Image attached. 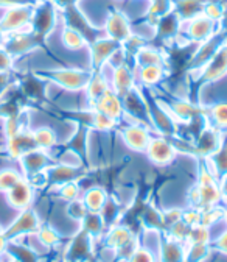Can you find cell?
Returning a JSON list of instances; mask_svg holds the SVG:
<instances>
[{
	"instance_id": "9",
	"label": "cell",
	"mask_w": 227,
	"mask_h": 262,
	"mask_svg": "<svg viewBox=\"0 0 227 262\" xmlns=\"http://www.w3.org/2000/svg\"><path fill=\"white\" fill-rule=\"evenodd\" d=\"M31 16H33V7H30V4L13 7L4 14V19L0 22V30L2 31H22L23 27H30Z\"/></svg>"
},
{
	"instance_id": "39",
	"label": "cell",
	"mask_w": 227,
	"mask_h": 262,
	"mask_svg": "<svg viewBox=\"0 0 227 262\" xmlns=\"http://www.w3.org/2000/svg\"><path fill=\"white\" fill-rule=\"evenodd\" d=\"M61 195H62V199H64V200H67V202L77 200V199H78V195H80V187H78V184H75L73 181L62 184Z\"/></svg>"
},
{
	"instance_id": "27",
	"label": "cell",
	"mask_w": 227,
	"mask_h": 262,
	"mask_svg": "<svg viewBox=\"0 0 227 262\" xmlns=\"http://www.w3.org/2000/svg\"><path fill=\"white\" fill-rule=\"evenodd\" d=\"M209 253V244H188L185 248V262H203Z\"/></svg>"
},
{
	"instance_id": "28",
	"label": "cell",
	"mask_w": 227,
	"mask_h": 262,
	"mask_svg": "<svg viewBox=\"0 0 227 262\" xmlns=\"http://www.w3.org/2000/svg\"><path fill=\"white\" fill-rule=\"evenodd\" d=\"M78 175V169L73 167V166H66V164H61V166L55 167L53 169V173H52V180L56 181V183H70L77 178Z\"/></svg>"
},
{
	"instance_id": "38",
	"label": "cell",
	"mask_w": 227,
	"mask_h": 262,
	"mask_svg": "<svg viewBox=\"0 0 227 262\" xmlns=\"http://www.w3.org/2000/svg\"><path fill=\"white\" fill-rule=\"evenodd\" d=\"M126 262H156V257H154V254H153L151 250L139 247L134 251V254L129 257Z\"/></svg>"
},
{
	"instance_id": "21",
	"label": "cell",
	"mask_w": 227,
	"mask_h": 262,
	"mask_svg": "<svg viewBox=\"0 0 227 262\" xmlns=\"http://www.w3.org/2000/svg\"><path fill=\"white\" fill-rule=\"evenodd\" d=\"M83 222V226H84V233L87 236H90L92 239L93 237H100L105 229H106V223L102 217L100 212H87V215L81 220Z\"/></svg>"
},
{
	"instance_id": "37",
	"label": "cell",
	"mask_w": 227,
	"mask_h": 262,
	"mask_svg": "<svg viewBox=\"0 0 227 262\" xmlns=\"http://www.w3.org/2000/svg\"><path fill=\"white\" fill-rule=\"evenodd\" d=\"M201 217H203V211L198 208H191L188 211H182V222L187 223L190 228L201 225Z\"/></svg>"
},
{
	"instance_id": "36",
	"label": "cell",
	"mask_w": 227,
	"mask_h": 262,
	"mask_svg": "<svg viewBox=\"0 0 227 262\" xmlns=\"http://www.w3.org/2000/svg\"><path fill=\"white\" fill-rule=\"evenodd\" d=\"M67 212H69V215H70L72 219H75V220H83V219L87 215L89 209L86 208V205H84L83 200H78V199H77V200H73V202L69 203Z\"/></svg>"
},
{
	"instance_id": "10",
	"label": "cell",
	"mask_w": 227,
	"mask_h": 262,
	"mask_svg": "<svg viewBox=\"0 0 227 262\" xmlns=\"http://www.w3.org/2000/svg\"><path fill=\"white\" fill-rule=\"evenodd\" d=\"M145 151H146L149 161L157 164V166L170 164L178 155V148L165 138H151Z\"/></svg>"
},
{
	"instance_id": "6",
	"label": "cell",
	"mask_w": 227,
	"mask_h": 262,
	"mask_svg": "<svg viewBox=\"0 0 227 262\" xmlns=\"http://www.w3.org/2000/svg\"><path fill=\"white\" fill-rule=\"evenodd\" d=\"M48 75L53 81H56L64 89L83 91L87 88L92 72H86L80 69H58V71H50Z\"/></svg>"
},
{
	"instance_id": "33",
	"label": "cell",
	"mask_w": 227,
	"mask_h": 262,
	"mask_svg": "<svg viewBox=\"0 0 227 262\" xmlns=\"http://www.w3.org/2000/svg\"><path fill=\"white\" fill-rule=\"evenodd\" d=\"M139 247H140L139 241H137L136 237H133L131 241H128L126 244H123L120 248H117V250H115V256H117L120 260L126 262L129 257H131V256L134 254V251H136Z\"/></svg>"
},
{
	"instance_id": "8",
	"label": "cell",
	"mask_w": 227,
	"mask_h": 262,
	"mask_svg": "<svg viewBox=\"0 0 227 262\" xmlns=\"http://www.w3.org/2000/svg\"><path fill=\"white\" fill-rule=\"evenodd\" d=\"M156 28V39L164 41L165 44H171L179 39V35L182 31V20L179 14L173 10L168 14L162 16L157 24L154 25Z\"/></svg>"
},
{
	"instance_id": "18",
	"label": "cell",
	"mask_w": 227,
	"mask_h": 262,
	"mask_svg": "<svg viewBox=\"0 0 227 262\" xmlns=\"http://www.w3.org/2000/svg\"><path fill=\"white\" fill-rule=\"evenodd\" d=\"M137 69H139V80L146 88L159 84L167 75V68H165V66L154 64V66H143V68H137Z\"/></svg>"
},
{
	"instance_id": "17",
	"label": "cell",
	"mask_w": 227,
	"mask_h": 262,
	"mask_svg": "<svg viewBox=\"0 0 227 262\" xmlns=\"http://www.w3.org/2000/svg\"><path fill=\"white\" fill-rule=\"evenodd\" d=\"M174 10L173 0H149V7L145 14V20L149 27H154L157 20Z\"/></svg>"
},
{
	"instance_id": "23",
	"label": "cell",
	"mask_w": 227,
	"mask_h": 262,
	"mask_svg": "<svg viewBox=\"0 0 227 262\" xmlns=\"http://www.w3.org/2000/svg\"><path fill=\"white\" fill-rule=\"evenodd\" d=\"M31 200V187L23 183V181H19L16 183L13 187H11V192H10V203H13L16 208H23L30 203Z\"/></svg>"
},
{
	"instance_id": "7",
	"label": "cell",
	"mask_w": 227,
	"mask_h": 262,
	"mask_svg": "<svg viewBox=\"0 0 227 262\" xmlns=\"http://www.w3.org/2000/svg\"><path fill=\"white\" fill-rule=\"evenodd\" d=\"M196 74L203 83H209V81H216L222 77L227 75V42L221 46V49L216 52V55L204 66L203 69L196 71V72H190Z\"/></svg>"
},
{
	"instance_id": "2",
	"label": "cell",
	"mask_w": 227,
	"mask_h": 262,
	"mask_svg": "<svg viewBox=\"0 0 227 262\" xmlns=\"http://www.w3.org/2000/svg\"><path fill=\"white\" fill-rule=\"evenodd\" d=\"M62 17H64V20H66L67 27H72L81 33V35L84 36V39L87 41V46L105 36V30L98 28V27H93L89 22V19L84 16V13L78 8L77 4L62 8Z\"/></svg>"
},
{
	"instance_id": "43",
	"label": "cell",
	"mask_w": 227,
	"mask_h": 262,
	"mask_svg": "<svg viewBox=\"0 0 227 262\" xmlns=\"http://www.w3.org/2000/svg\"><path fill=\"white\" fill-rule=\"evenodd\" d=\"M11 66V55L7 50H0V71L8 69Z\"/></svg>"
},
{
	"instance_id": "44",
	"label": "cell",
	"mask_w": 227,
	"mask_h": 262,
	"mask_svg": "<svg viewBox=\"0 0 227 262\" xmlns=\"http://www.w3.org/2000/svg\"><path fill=\"white\" fill-rule=\"evenodd\" d=\"M215 247H216L219 251H222V253H225V254H227V229H225V231H224V233L216 239Z\"/></svg>"
},
{
	"instance_id": "42",
	"label": "cell",
	"mask_w": 227,
	"mask_h": 262,
	"mask_svg": "<svg viewBox=\"0 0 227 262\" xmlns=\"http://www.w3.org/2000/svg\"><path fill=\"white\" fill-rule=\"evenodd\" d=\"M39 241L45 245H53L58 242V234L55 233V229L52 228H44L39 233Z\"/></svg>"
},
{
	"instance_id": "13",
	"label": "cell",
	"mask_w": 227,
	"mask_h": 262,
	"mask_svg": "<svg viewBox=\"0 0 227 262\" xmlns=\"http://www.w3.org/2000/svg\"><path fill=\"white\" fill-rule=\"evenodd\" d=\"M109 86L115 94L123 97L128 91H131L136 86L134 71L129 68L126 62L121 66H117V68L112 69V75L109 77Z\"/></svg>"
},
{
	"instance_id": "32",
	"label": "cell",
	"mask_w": 227,
	"mask_h": 262,
	"mask_svg": "<svg viewBox=\"0 0 227 262\" xmlns=\"http://www.w3.org/2000/svg\"><path fill=\"white\" fill-rule=\"evenodd\" d=\"M188 233H190V226L187 223H184L182 220H179L178 223H174L173 226L168 228V239L184 244L188 237Z\"/></svg>"
},
{
	"instance_id": "11",
	"label": "cell",
	"mask_w": 227,
	"mask_h": 262,
	"mask_svg": "<svg viewBox=\"0 0 227 262\" xmlns=\"http://www.w3.org/2000/svg\"><path fill=\"white\" fill-rule=\"evenodd\" d=\"M121 138H123L124 144L134 151H145L151 141L148 126H145L142 123L126 125L121 131Z\"/></svg>"
},
{
	"instance_id": "1",
	"label": "cell",
	"mask_w": 227,
	"mask_h": 262,
	"mask_svg": "<svg viewBox=\"0 0 227 262\" xmlns=\"http://www.w3.org/2000/svg\"><path fill=\"white\" fill-rule=\"evenodd\" d=\"M56 25V7L50 0H39L33 7V16H31V31L41 39H45L55 30Z\"/></svg>"
},
{
	"instance_id": "35",
	"label": "cell",
	"mask_w": 227,
	"mask_h": 262,
	"mask_svg": "<svg viewBox=\"0 0 227 262\" xmlns=\"http://www.w3.org/2000/svg\"><path fill=\"white\" fill-rule=\"evenodd\" d=\"M204 16H207L209 19L215 20V22H219L224 16V4H207L204 8H203V13Z\"/></svg>"
},
{
	"instance_id": "46",
	"label": "cell",
	"mask_w": 227,
	"mask_h": 262,
	"mask_svg": "<svg viewBox=\"0 0 227 262\" xmlns=\"http://www.w3.org/2000/svg\"><path fill=\"white\" fill-rule=\"evenodd\" d=\"M0 42H2V30H0Z\"/></svg>"
},
{
	"instance_id": "15",
	"label": "cell",
	"mask_w": 227,
	"mask_h": 262,
	"mask_svg": "<svg viewBox=\"0 0 227 262\" xmlns=\"http://www.w3.org/2000/svg\"><path fill=\"white\" fill-rule=\"evenodd\" d=\"M134 61L137 68H143V66H165L167 64V52L154 49L148 44L139 47V50L134 55Z\"/></svg>"
},
{
	"instance_id": "5",
	"label": "cell",
	"mask_w": 227,
	"mask_h": 262,
	"mask_svg": "<svg viewBox=\"0 0 227 262\" xmlns=\"http://www.w3.org/2000/svg\"><path fill=\"white\" fill-rule=\"evenodd\" d=\"M121 47L120 42L111 39V38H100L95 42L89 44V50H90V68L92 72H100L105 66L108 64L109 58Z\"/></svg>"
},
{
	"instance_id": "19",
	"label": "cell",
	"mask_w": 227,
	"mask_h": 262,
	"mask_svg": "<svg viewBox=\"0 0 227 262\" xmlns=\"http://www.w3.org/2000/svg\"><path fill=\"white\" fill-rule=\"evenodd\" d=\"M134 236L131 233V229L123 226V225H112L109 233L106 236V247L111 248V250H117L120 248L123 244H126L128 241H131Z\"/></svg>"
},
{
	"instance_id": "26",
	"label": "cell",
	"mask_w": 227,
	"mask_h": 262,
	"mask_svg": "<svg viewBox=\"0 0 227 262\" xmlns=\"http://www.w3.org/2000/svg\"><path fill=\"white\" fill-rule=\"evenodd\" d=\"M206 117H209L212 120V125L218 129H222V128H227V103H218V105H213Z\"/></svg>"
},
{
	"instance_id": "40",
	"label": "cell",
	"mask_w": 227,
	"mask_h": 262,
	"mask_svg": "<svg viewBox=\"0 0 227 262\" xmlns=\"http://www.w3.org/2000/svg\"><path fill=\"white\" fill-rule=\"evenodd\" d=\"M19 175L14 173V172H4L2 175H0V189L2 190H8L11 189L16 183H19Z\"/></svg>"
},
{
	"instance_id": "41",
	"label": "cell",
	"mask_w": 227,
	"mask_h": 262,
	"mask_svg": "<svg viewBox=\"0 0 227 262\" xmlns=\"http://www.w3.org/2000/svg\"><path fill=\"white\" fill-rule=\"evenodd\" d=\"M162 215H164V228L165 229H168L170 226H173L174 223L182 220V211L181 209H170Z\"/></svg>"
},
{
	"instance_id": "45",
	"label": "cell",
	"mask_w": 227,
	"mask_h": 262,
	"mask_svg": "<svg viewBox=\"0 0 227 262\" xmlns=\"http://www.w3.org/2000/svg\"><path fill=\"white\" fill-rule=\"evenodd\" d=\"M52 4H55V7L56 8H66V7H69V5H75V4H78L80 0H50Z\"/></svg>"
},
{
	"instance_id": "25",
	"label": "cell",
	"mask_w": 227,
	"mask_h": 262,
	"mask_svg": "<svg viewBox=\"0 0 227 262\" xmlns=\"http://www.w3.org/2000/svg\"><path fill=\"white\" fill-rule=\"evenodd\" d=\"M90 253V236L83 233L78 236L70 247V262H78L87 257Z\"/></svg>"
},
{
	"instance_id": "22",
	"label": "cell",
	"mask_w": 227,
	"mask_h": 262,
	"mask_svg": "<svg viewBox=\"0 0 227 262\" xmlns=\"http://www.w3.org/2000/svg\"><path fill=\"white\" fill-rule=\"evenodd\" d=\"M108 200V195L102 187H92L84 193V205L90 212H100Z\"/></svg>"
},
{
	"instance_id": "30",
	"label": "cell",
	"mask_w": 227,
	"mask_h": 262,
	"mask_svg": "<svg viewBox=\"0 0 227 262\" xmlns=\"http://www.w3.org/2000/svg\"><path fill=\"white\" fill-rule=\"evenodd\" d=\"M115 125H117V120H114L112 117H109V116H106L103 113L93 111L90 114V126H93L96 129L108 131V129H112Z\"/></svg>"
},
{
	"instance_id": "4",
	"label": "cell",
	"mask_w": 227,
	"mask_h": 262,
	"mask_svg": "<svg viewBox=\"0 0 227 262\" xmlns=\"http://www.w3.org/2000/svg\"><path fill=\"white\" fill-rule=\"evenodd\" d=\"M105 36L111 38L117 42H123L126 41L129 36L133 35V30H131V24H129L128 16L117 10V8H111L105 22Z\"/></svg>"
},
{
	"instance_id": "34",
	"label": "cell",
	"mask_w": 227,
	"mask_h": 262,
	"mask_svg": "<svg viewBox=\"0 0 227 262\" xmlns=\"http://www.w3.org/2000/svg\"><path fill=\"white\" fill-rule=\"evenodd\" d=\"M143 222L148 228L157 229V228H164V215H162L157 209L148 208L143 215Z\"/></svg>"
},
{
	"instance_id": "12",
	"label": "cell",
	"mask_w": 227,
	"mask_h": 262,
	"mask_svg": "<svg viewBox=\"0 0 227 262\" xmlns=\"http://www.w3.org/2000/svg\"><path fill=\"white\" fill-rule=\"evenodd\" d=\"M221 145H222V141H221L219 129L215 128L213 125H207L199 131V135L196 138V147L193 150L201 156L210 158L213 153L219 150Z\"/></svg>"
},
{
	"instance_id": "14",
	"label": "cell",
	"mask_w": 227,
	"mask_h": 262,
	"mask_svg": "<svg viewBox=\"0 0 227 262\" xmlns=\"http://www.w3.org/2000/svg\"><path fill=\"white\" fill-rule=\"evenodd\" d=\"M93 111H98L103 113L109 117H112L114 120H120L124 116V108H123V102H121V97L118 94H115L112 89L106 91L98 100H96L92 105Z\"/></svg>"
},
{
	"instance_id": "31",
	"label": "cell",
	"mask_w": 227,
	"mask_h": 262,
	"mask_svg": "<svg viewBox=\"0 0 227 262\" xmlns=\"http://www.w3.org/2000/svg\"><path fill=\"white\" fill-rule=\"evenodd\" d=\"M33 139L36 142V147L41 148H50L56 144V136L50 128H39L33 135Z\"/></svg>"
},
{
	"instance_id": "29",
	"label": "cell",
	"mask_w": 227,
	"mask_h": 262,
	"mask_svg": "<svg viewBox=\"0 0 227 262\" xmlns=\"http://www.w3.org/2000/svg\"><path fill=\"white\" fill-rule=\"evenodd\" d=\"M187 245L188 244H209L210 242V229L209 226L204 225H198L190 228V233L187 237Z\"/></svg>"
},
{
	"instance_id": "16",
	"label": "cell",
	"mask_w": 227,
	"mask_h": 262,
	"mask_svg": "<svg viewBox=\"0 0 227 262\" xmlns=\"http://www.w3.org/2000/svg\"><path fill=\"white\" fill-rule=\"evenodd\" d=\"M111 86H109V81L108 78L103 75V72H92V77H90V81L86 88V92H87V98L90 105H93L98 98L106 92L109 91Z\"/></svg>"
},
{
	"instance_id": "24",
	"label": "cell",
	"mask_w": 227,
	"mask_h": 262,
	"mask_svg": "<svg viewBox=\"0 0 227 262\" xmlns=\"http://www.w3.org/2000/svg\"><path fill=\"white\" fill-rule=\"evenodd\" d=\"M61 39H62V44L66 46L69 50H80L84 46H87V41L84 39V36L81 35V33L72 27H67V25L62 28Z\"/></svg>"
},
{
	"instance_id": "20",
	"label": "cell",
	"mask_w": 227,
	"mask_h": 262,
	"mask_svg": "<svg viewBox=\"0 0 227 262\" xmlns=\"http://www.w3.org/2000/svg\"><path fill=\"white\" fill-rule=\"evenodd\" d=\"M162 262H185V247L181 242L167 239L160 248Z\"/></svg>"
},
{
	"instance_id": "3",
	"label": "cell",
	"mask_w": 227,
	"mask_h": 262,
	"mask_svg": "<svg viewBox=\"0 0 227 262\" xmlns=\"http://www.w3.org/2000/svg\"><path fill=\"white\" fill-rule=\"evenodd\" d=\"M182 31L185 33L187 41L199 46L207 39L213 38L219 31V28H218V22L209 19L204 14H198L187 22H182Z\"/></svg>"
}]
</instances>
